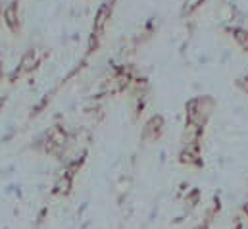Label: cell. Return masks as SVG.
Wrapping results in <instances>:
<instances>
[{"instance_id":"obj_1","label":"cell","mask_w":248,"mask_h":229,"mask_svg":"<svg viewBox=\"0 0 248 229\" xmlns=\"http://www.w3.org/2000/svg\"><path fill=\"white\" fill-rule=\"evenodd\" d=\"M216 108V102L212 97H198L186 102V121H192L200 127H204V123L208 121V117L212 115Z\"/></svg>"},{"instance_id":"obj_2","label":"cell","mask_w":248,"mask_h":229,"mask_svg":"<svg viewBox=\"0 0 248 229\" xmlns=\"http://www.w3.org/2000/svg\"><path fill=\"white\" fill-rule=\"evenodd\" d=\"M179 162L186 166H202V154H200V145H188L181 148L179 154Z\"/></svg>"},{"instance_id":"obj_3","label":"cell","mask_w":248,"mask_h":229,"mask_svg":"<svg viewBox=\"0 0 248 229\" xmlns=\"http://www.w3.org/2000/svg\"><path fill=\"white\" fill-rule=\"evenodd\" d=\"M200 137H202V127L192 123V121H186L185 131H183V147H188V145H200Z\"/></svg>"},{"instance_id":"obj_4","label":"cell","mask_w":248,"mask_h":229,"mask_svg":"<svg viewBox=\"0 0 248 229\" xmlns=\"http://www.w3.org/2000/svg\"><path fill=\"white\" fill-rule=\"evenodd\" d=\"M162 131H164V119H162V115H154V117L146 123V127H144V131H142V137L148 139V141H156V139L162 135Z\"/></svg>"},{"instance_id":"obj_5","label":"cell","mask_w":248,"mask_h":229,"mask_svg":"<svg viewBox=\"0 0 248 229\" xmlns=\"http://www.w3.org/2000/svg\"><path fill=\"white\" fill-rule=\"evenodd\" d=\"M71 189H73V177L67 175L65 172L60 173L58 179H56V183H54V195L67 196V195L71 193Z\"/></svg>"},{"instance_id":"obj_6","label":"cell","mask_w":248,"mask_h":229,"mask_svg":"<svg viewBox=\"0 0 248 229\" xmlns=\"http://www.w3.org/2000/svg\"><path fill=\"white\" fill-rule=\"evenodd\" d=\"M110 12H112V4H110V2H106V4L98 10V14H96V21H94V29H96V31H100V29L104 27V23L110 19Z\"/></svg>"},{"instance_id":"obj_7","label":"cell","mask_w":248,"mask_h":229,"mask_svg":"<svg viewBox=\"0 0 248 229\" xmlns=\"http://www.w3.org/2000/svg\"><path fill=\"white\" fill-rule=\"evenodd\" d=\"M233 37H235L237 45H239L243 50H248V31L247 29H233Z\"/></svg>"},{"instance_id":"obj_8","label":"cell","mask_w":248,"mask_h":229,"mask_svg":"<svg viewBox=\"0 0 248 229\" xmlns=\"http://www.w3.org/2000/svg\"><path fill=\"white\" fill-rule=\"evenodd\" d=\"M4 19H6V23H8L12 29H16V25H17V17H16V6L6 8V12H4Z\"/></svg>"},{"instance_id":"obj_9","label":"cell","mask_w":248,"mask_h":229,"mask_svg":"<svg viewBox=\"0 0 248 229\" xmlns=\"http://www.w3.org/2000/svg\"><path fill=\"white\" fill-rule=\"evenodd\" d=\"M33 64H37V58H35V52H27V54L23 56V62H21L23 69H31V67H33Z\"/></svg>"},{"instance_id":"obj_10","label":"cell","mask_w":248,"mask_h":229,"mask_svg":"<svg viewBox=\"0 0 248 229\" xmlns=\"http://www.w3.org/2000/svg\"><path fill=\"white\" fill-rule=\"evenodd\" d=\"M129 185H131V179H129V177H127V179L122 177L120 183H118V193H127V191H129Z\"/></svg>"},{"instance_id":"obj_11","label":"cell","mask_w":248,"mask_h":229,"mask_svg":"<svg viewBox=\"0 0 248 229\" xmlns=\"http://www.w3.org/2000/svg\"><path fill=\"white\" fill-rule=\"evenodd\" d=\"M198 4H202V0H186L185 10H186V12H190V10H194Z\"/></svg>"},{"instance_id":"obj_12","label":"cell","mask_w":248,"mask_h":229,"mask_svg":"<svg viewBox=\"0 0 248 229\" xmlns=\"http://www.w3.org/2000/svg\"><path fill=\"white\" fill-rule=\"evenodd\" d=\"M231 229H243V224H241V222H235V226Z\"/></svg>"}]
</instances>
